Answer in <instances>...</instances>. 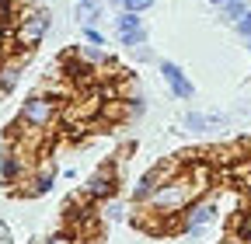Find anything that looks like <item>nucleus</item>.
<instances>
[{
  "mask_svg": "<svg viewBox=\"0 0 251 244\" xmlns=\"http://www.w3.org/2000/svg\"><path fill=\"white\" fill-rule=\"evenodd\" d=\"M59 112H63V101L46 95V91H35L21 101V112H18V133L21 136H49L52 126L59 122Z\"/></svg>",
  "mask_w": 251,
  "mask_h": 244,
  "instance_id": "obj_1",
  "label": "nucleus"
},
{
  "mask_svg": "<svg viewBox=\"0 0 251 244\" xmlns=\"http://www.w3.org/2000/svg\"><path fill=\"white\" fill-rule=\"evenodd\" d=\"M192 199H199V192H196V185H192V178L181 171V174H175L171 181H164V185L157 189L143 206H147L150 213H157V217H181L185 206L192 202Z\"/></svg>",
  "mask_w": 251,
  "mask_h": 244,
  "instance_id": "obj_2",
  "label": "nucleus"
},
{
  "mask_svg": "<svg viewBox=\"0 0 251 244\" xmlns=\"http://www.w3.org/2000/svg\"><path fill=\"white\" fill-rule=\"evenodd\" d=\"M49 32H52V11L49 7H28L18 14V21L11 28V42L21 52H35Z\"/></svg>",
  "mask_w": 251,
  "mask_h": 244,
  "instance_id": "obj_3",
  "label": "nucleus"
},
{
  "mask_svg": "<svg viewBox=\"0 0 251 244\" xmlns=\"http://www.w3.org/2000/svg\"><path fill=\"white\" fill-rule=\"evenodd\" d=\"M216 220H220V195L206 192L185 206V213L178 217V234L181 237H202Z\"/></svg>",
  "mask_w": 251,
  "mask_h": 244,
  "instance_id": "obj_4",
  "label": "nucleus"
},
{
  "mask_svg": "<svg viewBox=\"0 0 251 244\" xmlns=\"http://www.w3.org/2000/svg\"><path fill=\"white\" fill-rule=\"evenodd\" d=\"M115 192H119V171H115V164H101L98 171L87 178V185H84V199L87 202H105Z\"/></svg>",
  "mask_w": 251,
  "mask_h": 244,
  "instance_id": "obj_5",
  "label": "nucleus"
},
{
  "mask_svg": "<svg viewBox=\"0 0 251 244\" xmlns=\"http://www.w3.org/2000/svg\"><path fill=\"white\" fill-rule=\"evenodd\" d=\"M115 39H119V46H126V49L143 46V42H147L143 18L133 14V11H119V14H115Z\"/></svg>",
  "mask_w": 251,
  "mask_h": 244,
  "instance_id": "obj_6",
  "label": "nucleus"
},
{
  "mask_svg": "<svg viewBox=\"0 0 251 244\" xmlns=\"http://www.w3.org/2000/svg\"><path fill=\"white\" fill-rule=\"evenodd\" d=\"M157 70H161L164 84L171 87V95H175L178 101H192V98H196V84L188 80V73L175 63V59H161V63H157Z\"/></svg>",
  "mask_w": 251,
  "mask_h": 244,
  "instance_id": "obj_7",
  "label": "nucleus"
},
{
  "mask_svg": "<svg viewBox=\"0 0 251 244\" xmlns=\"http://www.w3.org/2000/svg\"><path fill=\"white\" fill-rule=\"evenodd\" d=\"M25 178H28V157L21 154V146L4 150L0 154V181L4 185H21Z\"/></svg>",
  "mask_w": 251,
  "mask_h": 244,
  "instance_id": "obj_8",
  "label": "nucleus"
},
{
  "mask_svg": "<svg viewBox=\"0 0 251 244\" xmlns=\"http://www.w3.org/2000/svg\"><path fill=\"white\" fill-rule=\"evenodd\" d=\"M31 52H11V56H0V98L4 95H14V87L21 84V70L28 63Z\"/></svg>",
  "mask_w": 251,
  "mask_h": 244,
  "instance_id": "obj_9",
  "label": "nucleus"
},
{
  "mask_svg": "<svg viewBox=\"0 0 251 244\" xmlns=\"http://www.w3.org/2000/svg\"><path fill=\"white\" fill-rule=\"evenodd\" d=\"M77 59H84L87 67H105L112 56H108L105 46H91V42H84V46H77Z\"/></svg>",
  "mask_w": 251,
  "mask_h": 244,
  "instance_id": "obj_10",
  "label": "nucleus"
},
{
  "mask_svg": "<svg viewBox=\"0 0 251 244\" xmlns=\"http://www.w3.org/2000/svg\"><path fill=\"white\" fill-rule=\"evenodd\" d=\"M98 14H101V0H77V7H74V18L84 24H98Z\"/></svg>",
  "mask_w": 251,
  "mask_h": 244,
  "instance_id": "obj_11",
  "label": "nucleus"
},
{
  "mask_svg": "<svg viewBox=\"0 0 251 244\" xmlns=\"http://www.w3.org/2000/svg\"><path fill=\"white\" fill-rule=\"evenodd\" d=\"M98 206H101L98 217H101L105 223H122V220H126V206H122L115 195H112V199H105V202H98Z\"/></svg>",
  "mask_w": 251,
  "mask_h": 244,
  "instance_id": "obj_12",
  "label": "nucleus"
},
{
  "mask_svg": "<svg viewBox=\"0 0 251 244\" xmlns=\"http://www.w3.org/2000/svg\"><path fill=\"white\" fill-rule=\"evenodd\" d=\"M181 126H185V133H206L209 129V112H185Z\"/></svg>",
  "mask_w": 251,
  "mask_h": 244,
  "instance_id": "obj_13",
  "label": "nucleus"
},
{
  "mask_svg": "<svg viewBox=\"0 0 251 244\" xmlns=\"http://www.w3.org/2000/svg\"><path fill=\"white\" fill-rule=\"evenodd\" d=\"M248 7H251L248 0H230V4H224V7H220V18L234 24V21H237V18H241V14L248 11Z\"/></svg>",
  "mask_w": 251,
  "mask_h": 244,
  "instance_id": "obj_14",
  "label": "nucleus"
},
{
  "mask_svg": "<svg viewBox=\"0 0 251 244\" xmlns=\"http://www.w3.org/2000/svg\"><path fill=\"white\" fill-rule=\"evenodd\" d=\"M157 4V0H115V11H133V14H143V11H150Z\"/></svg>",
  "mask_w": 251,
  "mask_h": 244,
  "instance_id": "obj_15",
  "label": "nucleus"
},
{
  "mask_svg": "<svg viewBox=\"0 0 251 244\" xmlns=\"http://www.w3.org/2000/svg\"><path fill=\"white\" fill-rule=\"evenodd\" d=\"M42 244H80V241H77V234H74V230L59 227V230H52V234H49Z\"/></svg>",
  "mask_w": 251,
  "mask_h": 244,
  "instance_id": "obj_16",
  "label": "nucleus"
},
{
  "mask_svg": "<svg viewBox=\"0 0 251 244\" xmlns=\"http://www.w3.org/2000/svg\"><path fill=\"white\" fill-rule=\"evenodd\" d=\"M84 42H91V46H105V32L98 24H84Z\"/></svg>",
  "mask_w": 251,
  "mask_h": 244,
  "instance_id": "obj_17",
  "label": "nucleus"
},
{
  "mask_svg": "<svg viewBox=\"0 0 251 244\" xmlns=\"http://www.w3.org/2000/svg\"><path fill=\"white\" fill-rule=\"evenodd\" d=\"M234 28H237V35H241V39H248V35H251V7L234 21Z\"/></svg>",
  "mask_w": 251,
  "mask_h": 244,
  "instance_id": "obj_18",
  "label": "nucleus"
},
{
  "mask_svg": "<svg viewBox=\"0 0 251 244\" xmlns=\"http://www.w3.org/2000/svg\"><path fill=\"white\" fill-rule=\"evenodd\" d=\"M133 52V59H136V63H153V49L143 42V46H136V49H129Z\"/></svg>",
  "mask_w": 251,
  "mask_h": 244,
  "instance_id": "obj_19",
  "label": "nucleus"
},
{
  "mask_svg": "<svg viewBox=\"0 0 251 244\" xmlns=\"http://www.w3.org/2000/svg\"><path fill=\"white\" fill-rule=\"evenodd\" d=\"M0 244H14V241H11V234H7V227H4V223H0Z\"/></svg>",
  "mask_w": 251,
  "mask_h": 244,
  "instance_id": "obj_20",
  "label": "nucleus"
},
{
  "mask_svg": "<svg viewBox=\"0 0 251 244\" xmlns=\"http://www.w3.org/2000/svg\"><path fill=\"white\" fill-rule=\"evenodd\" d=\"M209 4H213V7H224V4H230V0H209Z\"/></svg>",
  "mask_w": 251,
  "mask_h": 244,
  "instance_id": "obj_21",
  "label": "nucleus"
},
{
  "mask_svg": "<svg viewBox=\"0 0 251 244\" xmlns=\"http://www.w3.org/2000/svg\"><path fill=\"white\" fill-rule=\"evenodd\" d=\"M0 52H4V24H0Z\"/></svg>",
  "mask_w": 251,
  "mask_h": 244,
  "instance_id": "obj_22",
  "label": "nucleus"
},
{
  "mask_svg": "<svg viewBox=\"0 0 251 244\" xmlns=\"http://www.w3.org/2000/svg\"><path fill=\"white\" fill-rule=\"evenodd\" d=\"M108 4H115V0H108Z\"/></svg>",
  "mask_w": 251,
  "mask_h": 244,
  "instance_id": "obj_23",
  "label": "nucleus"
}]
</instances>
